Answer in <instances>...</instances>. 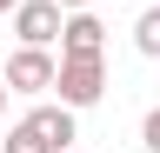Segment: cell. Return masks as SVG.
<instances>
[{"label": "cell", "instance_id": "6da1fadb", "mask_svg": "<svg viewBox=\"0 0 160 153\" xmlns=\"http://www.w3.org/2000/svg\"><path fill=\"white\" fill-rule=\"evenodd\" d=\"M53 93H60L73 113H80V107H100V93H107V53H60Z\"/></svg>", "mask_w": 160, "mask_h": 153}, {"label": "cell", "instance_id": "7a4b0ae2", "mask_svg": "<svg viewBox=\"0 0 160 153\" xmlns=\"http://www.w3.org/2000/svg\"><path fill=\"white\" fill-rule=\"evenodd\" d=\"M53 80H60V60H53L47 47H13L7 53V87L13 93L40 100V93H53Z\"/></svg>", "mask_w": 160, "mask_h": 153}, {"label": "cell", "instance_id": "3957f363", "mask_svg": "<svg viewBox=\"0 0 160 153\" xmlns=\"http://www.w3.org/2000/svg\"><path fill=\"white\" fill-rule=\"evenodd\" d=\"M13 33H20V47H53L67 33V7L60 0H20L13 7Z\"/></svg>", "mask_w": 160, "mask_h": 153}, {"label": "cell", "instance_id": "277c9868", "mask_svg": "<svg viewBox=\"0 0 160 153\" xmlns=\"http://www.w3.org/2000/svg\"><path fill=\"white\" fill-rule=\"evenodd\" d=\"M27 127H33L53 153H73V140H80V127H73V107H67V100H40V107L27 113Z\"/></svg>", "mask_w": 160, "mask_h": 153}, {"label": "cell", "instance_id": "5b68a950", "mask_svg": "<svg viewBox=\"0 0 160 153\" xmlns=\"http://www.w3.org/2000/svg\"><path fill=\"white\" fill-rule=\"evenodd\" d=\"M60 53H107V20L93 7L67 13V33H60Z\"/></svg>", "mask_w": 160, "mask_h": 153}, {"label": "cell", "instance_id": "8992f818", "mask_svg": "<svg viewBox=\"0 0 160 153\" xmlns=\"http://www.w3.org/2000/svg\"><path fill=\"white\" fill-rule=\"evenodd\" d=\"M133 47L147 53V60H160V7H147V13L133 20Z\"/></svg>", "mask_w": 160, "mask_h": 153}, {"label": "cell", "instance_id": "52a82bcc", "mask_svg": "<svg viewBox=\"0 0 160 153\" xmlns=\"http://www.w3.org/2000/svg\"><path fill=\"white\" fill-rule=\"evenodd\" d=\"M0 153H53V146L40 140V133H33L27 120H20V127H7V140H0Z\"/></svg>", "mask_w": 160, "mask_h": 153}, {"label": "cell", "instance_id": "ba28073f", "mask_svg": "<svg viewBox=\"0 0 160 153\" xmlns=\"http://www.w3.org/2000/svg\"><path fill=\"white\" fill-rule=\"evenodd\" d=\"M140 146H147V153H160V107L140 120Z\"/></svg>", "mask_w": 160, "mask_h": 153}, {"label": "cell", "instance_id": "9c48e42d", "mask_svg": "<svg viewBox=\"0 0 160 153\" xmlns=\"http://www.w3.org/2000/svg\"><path fill=\"white\" fill-rule=\"evenodd\" d=\"M60 7H67V13H80V7H93V0H60Z\"/></svg>", "mask_w": 160, "mask_h": 153}, {"label": "cell", "instance_id": "30bf717a", "mask_svg": "<svg viewBox=\"0 0 160 153\" xmlns=\"http://www.w3.org/2000/svg\"><path fill=\"white\" fill-rule=\"evenodd\" d=\"M7 93H13V87H7V80H0V113H7Z\"/></svg>", "mask_w": 160, "mask_h": 153}, {"label": "cell", "instance_id": "8fae6325", "mask_svg": "<svg viewBox=\"0 0 160 153\" xmlns=\"http://www.w3.org/2000/svg\"><path fill=\"white\" fill-rule=\"evenodd\" d=\"M13 7H20V0H0V13H13Z\"/></svg>", "mask_w": 160, "mask_h": 153}]
</instances>
